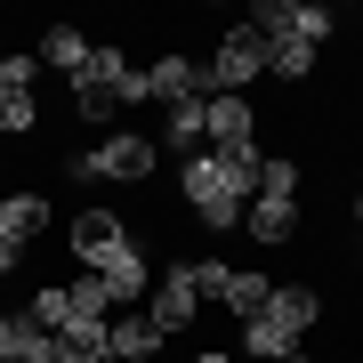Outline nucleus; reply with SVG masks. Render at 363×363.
<instances>
[{"instance_id":"nucleus-1","label":"nucleus","mask_w":363,"mask_h":363,"mask_svg":"<svg viewBox=\"0 0 363 363\" xmlns=\"http://www.w3.org/2000/svg\"><path fill=\"white\" fill-rule=\"evenodd\" d=\"M259 162L267 154H186V169H178L186 210H194L210 234H234L242 210H250V194H259Z\"/></svg>"},{"instance_id":"nucleus-2","label":"nucleus","mask_w":363,"mask_h":363,"mask_svg":"<svg viewBox=\"0 0 363 363\" xmlns=\"http://www.w3.org/2000/svg\"><path fill=\"white\" fill-rule=\"evenodd\" d=\"M154 154H162L154 138H138V130H113V138H97L89 154H73L65 169H73L81 186H97V178H121V186H138V178H154Z\"/></svg>"},{"instance_id":"nucleus-3","label":"nucleus","mask_w":363,"mask_h":363,"mask_svg":"<svg viewBox=\"0 0 363 363\" xmlns=\"http://www.w3.org/2000/svg\"><path fill=\"white\" fill-rule=\"evenodd\" d=\"M202 145L210 154H259V113H250V97H202Z\"/></svg>"},{"instance_id":"nucleus-4","label":"nucleus","mask_w":363,"mask_h":363,"mask_svg":"<svg viewBox=\"0 0 363 363\" xmlns=\"http://www.w3.org/2000/svg\"><path fill=\"white\" fill-rule=\"evenodd\" d=\"M267 73V40L250 33V25H234L218 40V57H210V89H226V97H250V81Z\"/></svg>"},{"instance_id":"nucleus-5","label":"nucleus","mask_w":363,"mask_h":363,"mask_svg":"<svg viewBox=\"0 0 363 363\" xmlns=\"http://www.w3.org/2000/svg\"><path fill=\"white\" fill-rule=\"evenodd\" d=\"M121 242H130V226H121V218H113V210H105V202H89V210H73V226H65V250H73V259L89 267V274H97L105 259H113Z\"/></svg>"},{"instance_id":"nucleus-6","label":"nucleus","mask_w":363,"mask_h":363,"mask_svg":"<svg viewBox=\"0 0 363 363\" xmlns=\"http://www.w3.org/2000/svg\"><path fill=\"white\" fill-rule=\"evenodd\" d=\"M194 307H202V298H194V283H186V274H178V267H169V274H162V283H154V291H145V323H154L162 339H178L186 323H194Z\"/></svg>"},{"instance_id":"nucleus-7","label":"nucleus","mask_w":363,"mask_h":363,"mask_svg":"<svg viewBox=\"0 0 363 363\" xmlns=\"http://www.w3.org/2000/svg\"><path fill=\"white\" fill-rule=\"evenodd\" d=\"M49 218H57L49 194H33V186H25V194H0V242H9V250H33L40 234H49Z\"/></svg>"},{"instance_id":"nucleus-8","label":"nucleus","mask_w":363,"mask_h":363,"mask_svg":"<svg viewBox=\"0 0 363 363\" xmlns=\"http://www.w3.org/2000/svg\"><path fill=\"white\" fill-rule=\"evenodd\" d=\"M97 283H105V291H113V307H138V298H145V291H154V267H145V250H138V242H121V250H113V259H105V267H97Z\"/></svg>"},{"instance_id":"nucleus-9","label":"nucleus","mask_w":363,"mask_h":363,"mask_svg":"<svg viewBox=\"0 0 363 363\" xmlns=\"http://www.w3.org/2000/svg\"><path fill=\"white\" fill-rule=\"evenodd\" d=\"M105 347H113V363H154L162 355V331L145 323V307H121L113 323H105Z\"/></svg>"},{"instance_id":"nucleus-10","label":"nucleus","mask_w":363,"mask_h":363,"mask_svg":"<svg viewBox=\"0 0 363 363\" xmlns=\"http://www.w3.org/2000/svg\"><path fill=\"white\" fill-rule=\"evenodd\" d=\"M194 89H210V73L194 65V57H154V65H145V97H162V105H186Z\"/></svg>"},{"instance_id":"nucleus-11","label":"nucleus","mask_w":363,"mask_h":363,"mask_svg":"<svg viewBox=\"0 0 363 363\" xmlns=\"http://www.w3.org/2000/svg\"><path fill=\"white\" fill-rule=\"evenodd\" d=\"M259 315H274V323H283V331L298 339V331H307V323H315V315H323V291H315V283H274Z\"/></svg>"},{"instance_id":"nucleus-12","label":"nucleus","mask_w":363,"mask_h":363,"mask_svg":"<svg viewBox=\"0 0 363 363\" xmlns=\"http://www.w3.org/2000/svg\"><path fill=\"white\" fill-rule=\"evenodd\" d=\"M113 315H121V307H113V291H105L97 274L81 267L73 283H65V323H113Z\"/></svg>"},{"instance_id":"nucleus-13","label":"nucleus","mask_w":363,"mask_h":363,"mask_svg":"<svg viewBox=\"0 0 363 363\" xmlns=\"http://www.w3.org/2000/svg\"><path fill=\"white\" fill-rule=\"evenodd\" d=\"M9 363H65L57 331H40L33 315H9Z\"/></svg>"},{"instance_id":"nucleus-14","label":"nucleus","mask_w":363,"mask_h":363,"mask_svg":"<svg viewBox=\"0 0 363 363\" xmlns=\"http://www.w3.org/2000/svg\"><path fill=\"white\" fill-rule=\"evenodd\" d=\"M162 145H169V154H194V145H202V97L162 105Z\"/></svg>"},{"instance_id":"nucleus-15","label":"nucleus","mask_w":363,"mask_h":363,"mask_svg":"<svg viewBox=\"0 0 363 363\" xmlns=\"http://www.w3.org/2000/svg\"><path fill=\"white\" fill-rule=\"evenodd\" d=\"M40 65H57V73H81V65H89L81 25H49V33H40Z\"/></svg>"},{"instance_id":"nucleus-16","label":"nucleus","mask_w":363,"mask_h":363,"mask_svg":"<svg viewBox=\"0 0 363 363\" xmlns=\"http://www.w3.org/2000/svg\"><path fill=\"white\" fill-rule=\"evenodd\" d=\"M315 57H323V49H307V40H267V73L274 81H315Z\"/></svg>"},{"instance_id":"nucleus-17","label":"nucleus","mask_w":363,"mask_h":363,"mask_svg":"<svg viewBox=\"0 0 363 363\" xmlns=\"http://www.w3.org/2000/svg\"><path fill=\"white\" fill-rule=\"evenodd\" d=\"M242 226L259 234V242H291V234H298V202H250Z\"/></svg>"},{"instance_id":"nucleus-18","label":"nucleus","mask_w":363,"mask_h":363,"mask_svg":"<svg viewBox=\"0 0 363 363\" xmlns=\"http://www.w3.org/2000/svg\"><path fill=\"white\" fill-rule=\"evenodd\" d=\"M242 347L259 355V363H283V355H298V339L274 323V315H250V323H242Z\"/></svg>"},{"instance_id":"nucleus-19","label":"nucleus","mask_w":363,"mask_h":363,"mask_svg":"<svg viewBox=\"0 0 363 363\" xmlns=\"http://www.w3.org/2000/svg\"><path fill=\"white\" fill-rule=\"evenodd\" d=\"M250 202H298V162L291 154H267L259 162V194Z\"/></svg>"},{"instance_id":"nucleus-20","label":"nucleus","mask_w":363,"mask_h":363,"mask_svg":"<svg viewBox=\"0 0 363 363\" xmlns=\"http://www.w3.org/2000/svg\"><path fill=\"white\" fill-rule=\"evenodd\" d=\"M57 347H65V363H113L105 323H65V331H57Z\"/></svg>"},{"instance_id":"nucleus-21","label":"nucleus","mask_w":363,"mask_h":363,"mask_svg":"<svg viewBox=\"0 0 363 363\" xmlns=\"http://www.w3.org/2000/svg\"><path fill=\"white\" fill-rule=\"evenodd\" d=\"M267 291H274V274H242V267H234V283H226V307L250 323V315L267 307Z\"/></svg>"},{"instance_id":"nucleus-22","label":"nucleus","mask_w":363,"mask_h":363,"mask_svg":"<svg viewBox=\"0 0 363 363\" xmlns=\"http://www.w3.org/2000/svg\"><path fill=\"white\" fill-rule=\"evenodd\" d=\"M178 274L194 283V298H226V283H234V267H226V259H186Z\"/></svg>"},{"instance_id":"nucleus-23","label":"nucleus","mask_w":363,"mask_h":363,"mask_svg":"<svg viewBox=\"0 0 363 363\" xmlns=\"http://www.w3.org/2000/svg\"><path fill=\"white\" fill-rule=\"evenodd\" d=\"M25 315H33V323H40V331H65V283H40Z\"/></svg>"},{"instance_id":"nucleus-24","label":"nucleus","mask_w":363,"mask_h":363,"mask_svg":"<svg viewBox=\"0 0 363 363\" xmlns=\"http://www.w3.org/2000/svg\"><path fill=\"white\" fill-rule=\"evenodd\" d=\"M33 121H40V105H33V89H0V130H16V138H25Z\"/></svg>"},{"instance_id":"nucleus-25","label":"nucleus","mask_w":363,"mask_h":363,"mask_svg":"<svg viewBox=\"0 0 363 363\" xmlns=\"http://www.w3.org/2000/svg\"><path fill=\"white\" fill-rule=\"evenodd\" d=\"M194 363H234V355L226 347H194Z\"/></svg>"},{"instance_id":"nucleus-26","label":"nucleus","mask_w":363,"mask_h":363,"mask_svg":"<svg viewBox=\"0 0 363 363\" xmlns=\"http://www.w3.org/2000/svg\"><path fill=\"white\" fill-rule=\"evenodd\" d=\"M0 363H9V315H0Z\"/></svg>"},{"instance_id":"nucleus-27","label":"nucleus","mask_w":363,"mask_h":363,"mask_svg":"<svg viewBox=\"0 0 363 363\" xmlns=\"http://www.w3.org/2000/svg\"><path fill=\"white\" fill-rule=\"evenodd\" d=\"M283 363H307V355H283Z\"/></svg>"},{"instance_id":"nucleus-28","label":"nucleus","mask_w":363,"mask_h":363,"mask_svg":"<svg viewBox=\"0 0 363 363\" xmlns=\"http://www.w3.org/2000/svg\"><path fill=\"white\" fill-rule=\"evenodd\" d=\"M355 210H363V202H355Z\"/></svg>"}]
</instances>
